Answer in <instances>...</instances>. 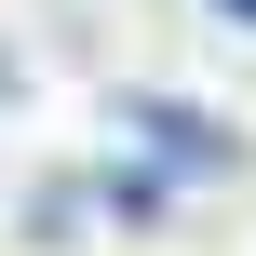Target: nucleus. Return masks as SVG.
<instances>
[{"label": "nucleus", "mask_w": 256, "mask_h": 256, "mask_svg": "<svg viewBox=\"0 0 256 256\" xmlns=\"http://www.w3.org/2000/svg\"><path fill=\"white\" fill-rule=\"evenodd\" d=\"M122 135H135V162L162 189H230L243 176V135L216 108H189V94H122Z\"/></svg>", "instance_id": "obj_1"}, {"label": "nucleus", "mask_w": 256, "mask_h": 256, "mask_svg": "<svg viewBox=\"0 0 256 256\" xmlns=\"http://www.w3.org/2000/svg\"><path fill=\"white\" fill-rule=\"evenodd\" d=\"M81 216H94V189H81V176H54V189H27V243H68Z\"/></svg>", "instance_id": "obj_2"}, {"label": "nucleus", "mask_w": 256, "mask_h": 256, "mask_svg": "<svg viewBox=\"0 0 256 256\" xmlns=\"http://www.w3.org/2000/svg\"><path fill=\"white\" fill-rule=\"evenodd\" d=\"M216 14H230V27H243V40H256V0H216Z\"/></svg>", "instance_id": "obj_3"}]
</instances>
